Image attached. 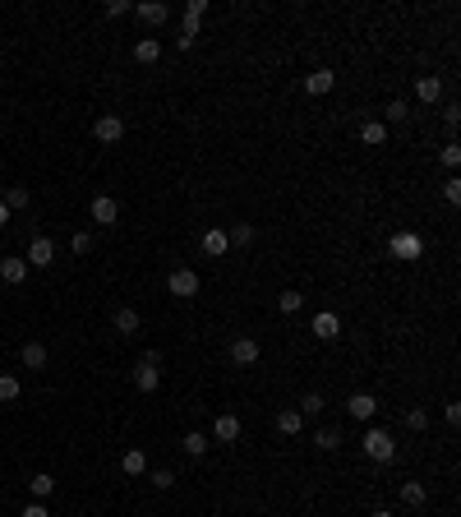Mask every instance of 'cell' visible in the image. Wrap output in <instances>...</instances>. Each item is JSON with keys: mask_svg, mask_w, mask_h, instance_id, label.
Segmentation results:
<instances>
[{"mask_svg": "<svg viewBox=\"0 0 461 517\" xmlns=\"http://www.w3.org/2000/svg\"><path fill=\"white\" fill-rule=\"evenodd\" d=\"M69 250H74V254H88V250H92V236H88V231H78L74 241H69Z\"/></svg>", "mask_w": 461, "mask_h": 517, "instance_id": "cell-35", "label": "cell"}, {"mask_svg": "<svg viewBox=\"0 0 461 517\" xmlns=\"http://www.w3.org/2000/svg\"><path fill=\"white\" fill-rule=\"evenodd\" d=\"M249 241H254L249 222H240V227H230V231H226V245H249Z\"/></svg>", "mask_w": 461, "mask_h": 517, "instance_id": "cell-28", "label": "cell"}, {"mask_svg": "<svg viewBox=\"0 0 461 517\" xmlns=\"http://www.w3.org/2000/svg\"><path fill=\"white\" fill-rule=\"evenodd\" d=\"M332 83H337L332 69H314V74L305 79V93H309V98H323V93H332Z\"/></svg>", "mask_w": 461, "mask_h": 517, "instance_id": "cell-12", "label": "cell"}, {"mask_svg": "<svg viewBox=\"0 0 461 517\" xmlns=\"http://www.w3.org/2000/svg\"><path fill=\"white\" fill-rule=\"evenodd\" d=\"M134 60H139V65H157V60H162V42H157V37H139V42H134Z\"/></svg>", "mask_w": 461, "mask_h": 517, "instance_id": "cell-9", "label": "cell"}, {"mask_svg": "<svg viewBox=\"0 0 461 517\" xmlns=\"http://www.w3.org/2000/svg\"><path fill=\"white\" fill-rule=\"evenodd\" d=\"M0 203H5V208H28V203H33V194H28V189H23V185H10V189H5V194H0Z\"/></svg>", "mask_w": 461, "mask_h": 517, "instance_id": "cell-20", "label": "cell"}, {"mask_svg": "<svg viewBox=\"0 0 461 517\" xmlns=\"http://www.w3.org/2000/svg\"><path fill=\"white\" fill-rule=\"evenodd\" d=\"M92 222H102V227H116V222H121V203H116L111 194H97V199H92Z\"/></svg>", "mask_w": 461, "mask_h": 517, "instance_id": "cell-5", "label": "cell"}, {"mask_svg": "<svg viewBox=\"0 0 461 517\" xmlns=\"http://www.w3.org/2000/svg\"><path fill=\"white\" fill-rule=\"evenodd\" d=\"M309 328H314V337H319V342H337V337H341L337 314H328V309H323V314H314V323H309Z\"/></svg>", "mask_w": 461, "mask_h": 517, "instance_id": "cell-7", "label": "cell"}, {"mask_svg": "<svg viewBox=\"0 0 461 517\" xmlns=\"http://www.w3.org/2000/svg\"><path fill=\"white\" fill-rule=\"evenodd\" d=\"M0 277L10 286H19L23 277H28V259H0Z\"/></svg>", "mask_w": 461, "mask_h": 517, "instance_id": "cell-15", "label": "cell"}, {"mask_svg": "<svg viewBox=\"0 0 461 517\" xmlns=\"http://www.w3.org/2000/svg\"><path fill=\"white\" fill-rule=\"evenodd\" d=\"M360 139L369 143V148H383V139H387V125H383V121H364V125H360Z\"/></svg>", "mask_w": 461, "mask_h": 517, "instance_id": "cell-19", "label": "cell"}, {"mask_svg": "<svg viewBox=\"0 0 461 517\" xmlns=\"http://www.w3.org/2000/svg\"><path fill=\"white\" fill-rule=\"evenodd\" d=\"M387 250H392V259H420V254H425V241H420V236H411V231H397Z\"/></svg>", "mask_w": 461, "mask_h": 517, "instance_id": "cell-4", "label": "cell"}, {"mask_svg": "<svg viewBox=\"0 0 461 517\" xmlns=\"http://www.w3.org/2000/svg\"><path fill=\"white\" fill-rule=\"evenodd\" d=\"M92 134H97V143H121L125 139V121L111 116V111H102L97 121H92Z\"/></svg>", "mask_w": 461, "mask_h": 517, "instance_id": "cell-3", "label": "cell"}, {"mask_svg": "<svg viewBox=\"0 0 461 517\" xmlns=\"http://www.w3.org/2000/svg\"><path fill=\"white\" fill-rule=\"evenodd\" d=\"M106 14H111V19H121V14H134V5H130V0H111Z\"/></svg>", "mask_w": 461, "mask_h": 517, "instance_id": "cell-37", "label": "cell"}, {"mask_svg": "<svg viewBox=\"0 0 461 517\" xmlns=\"http://www.w3.org/2000/svg\"><path fill=\"white\" fill-rule=\"evenodd\" d=\"M401 504H406V508H425L429 504V490L420 481H406V485H401Z\"/></svg>", "mask_w": 461, "mask_h": 517, "instance_id": "cell-16", "label": "cell"}, {"mask_svg": "<svg viewBox=\"0 0 461 517\" xmlns=\"http://www.w3.org/2000/svg\"><path fill=\"white\" fill-rule=\"evenodd\" d=\"M28 490H33L37 499H46V495H51V490H55V481H51V476H46V471H37L33 481H28Z\"/></svg>", "mask_w": 461, "mask_h": 517, "instance_id": "cell-29", "label": "cell"}, {"mask_svg": "<svg viewBox=\"0 0 461 517\" xmlns=\"http://www.w3.org/2000/svg\"><path fill=\"white\" fill-rule=\"evenodd\" d=\"M116 333H121V337H134V333H139V309H116Z\"/></svg>", "mask_w": 461, "mask_h": 517, "instance_id": "cell-18", "label": "cell"}, {"mask_svg": "<svg viewBox=\"0 0 461 517\" xmlns=\"http://www.w3.org/2000/svg\"><path fill=\"white\" fill-rule=\"evenodd\" d=\"M212 434H217V443H235V439H240V416H230V411L217 416V420H212Z\"/></svg>", "mask_w": 461, "mask_h": 517, "instance_id": "cell-8", "label": "cell"}, {"mask_svg": "<svg viewBox=\"0 0 461 517\" xmlns=\"http://www.w3.org/2000/svg\"><path fill=\"white\" fill-rule=\"evenodd\" d=\"M208 14V0H189L185 5V19H203Z\"/></svg>", "mask_w": 461, "mask_h": 517, "instance_id": "cell-36", "label": "cell"}, {"mask_svg": "<svg viewBox=\"0 0 461 517\" xmlns=\"http://www.w3.org/2000/svg\"><path fill=\"white\" fill-rule=\"evenodd\" d=\"M230 361H235V365H254V361H259V342H254V337H235V342H230Z\"/></svg>", "mask_w": 461, "mask_h": 517, "instance_id": "cell-11", "label": "cell"}, {"mask_svg": "<svg viewBox=\"0 0 461 517\" xmlns=\"http://www.w3.org/2000/svg\"><path fill=\"white\" fill-rule=\"evenodd\" d=\"M208 434H203V429H189V434H185V439H180V448H185L189 452V457H203V452H208Z\"/></svg>", "mask_w": 461, "mask_h": 517, "instance_id": "cell-17", "label": "cell"}, {"mask_svg": "<svg viewBox=\"0 0 461 517\" xmlns=\"http://www.w3.org/2000/svg\"><path fill=\"white\" fill-rule=\"evenodd\" d=\"M443 162H448V166L461 162V148H457V143H448V148H443Z\"/></svg>", "mask_w": 461, "mask_h": 517, "instance_id": "cell-39", "label": "cell"}, {"mask_svg": "<svg viewBox=\"0 0 461 517\" xmlns=\"http://www.w3.org/2000/svg\"><path fill=\"white\" fill-rule=\"evenodd\" d=\"M55 264V245L46 241V236H37L33 245H28V268H51Z\"/></svg>", "mask_w": 461, "mask_h": 517, "instance_id": "cell-6", "label": "cell"}, {"mask_svg": "<svg viewBox=\"0 0 461 517\" xmlns=\"http://www.w3.org/2000/svg\"><path fill=\"white\" fill-rule=\"evenodd\" d=\"M19 361L28 365V370H46V347H42V342H23Z\"/></svg>", "mask_w": 461, "mask_h": 517, "instance_id": "cell-14", "label": "cell"}, {"mask_svg": "<svg viewBox=\"0 0 461 517\" xmlns=\"http://www.w3.org/2000/svg\"><path fill=\"white\" fill-rule=\"evenodd\" d=\"M364 452H369L373 462H392V457H397V443H392L387 429H369V434H364Z\"/></svg>", "mask_w": 461, "mask_h": 517, "instance_id": "cell-1", "label": "cell"}, {"mask_svg": "<svg viewBox=\"0 0 461 517\" xmlns=\"http://www.w3.org/2000/svg\"><path fill=\"white\" fill-rule=\"evenodd\" d=\"M300 425H305L300 411H282V416H277V429H282V434H300Z\"/></svg>", "mask_w": 461, "mask_h": 517, "instance_id": "cell-25", "label": "cell"}, {"mask_svg": "<svg viewBox=\"0 0 461 517\" xmlns=\"http://www.w3.org/2000/svg\"><path fill=\"white\" fill-rule=\"evenodd\" d=\"M134 14H139L143 23H166V19H171V5H162V0H143V5H134Z\"/></svg>", "mask_w": 461, "mask_h": 517, "instance_id": "cell-10", "label": "cell"}, {"mask_svg": "<svg viewBox=\"0 0 461 517\" xmlns=\"http://www.w3.org/2000/svg\"><path fill=\"white\" fill-rule=\"evenodd\" d=\"M300 305H305V296H300V291H282V296H277V309H282V314H296Z\"/></svg>", "mask_w": 461, "mask_h": 517, "instance_id": "cell-27", "label": "cell"}, {"mask_svg": "<svg viewBox=\"0 0 461 517\" xmlns=\"http://www.w3.org/2000/svg\"><path fill=\"white\" fill-rule=\"evenodd\" d=\"M373 517H392V513H387V508H378V513H373Z\"/></svg>", "mask_w": 461, "mask_h": 517, "instance_id": "cell-43", "label": "cell"}, {"mask_svg": "<svg viewBox=\"0 0 461 517\" xmlns=\"http://www.w3.org/2000/svg\"><path fill=\"white\" fill-rule=\"evenodd\" d=\"M319 448H323V452H337V448H341V429H337V425H323V429H319Z\"/></svg>", "mask_w": 461, "mask_h": 517, "instance_id": "cell-24", "label": "cell"}, {"mask_svg": "<svg viewBox=\"0 0 461 517\" xmlns=\"http://www.w3.org/2000/svg\"><path fill=\"white\" fill-rule=\"evenodd\" d=\"M148 481H153L157 490H171V485H176V476H171V471H166V466H162V471H153V476H148Z\"/></svg>", "mask_w": 461, "mask_h": 517, "instance_id": "cell-34", "label": "cell"}, {"mask_svg": "<svg viewBox=\"0 0 461 517\" xmlns=\"http://www.w3.org/2000/svg\"><path fill=\"white\" fill-rule=\"evenodd\" d=\"M415 93H420V102H439V98H443V83H439L434 74H425V79L415 83Z\"/></svg>", "mask_w": 461, "mask_h": 517, "instance_id": "cell-23", "label": "cell"}, {"mask_svg": "<svg viewBox=\"0 0 461 517\" xmlns=\"http://www.w3.org/2000/svg\"><path fill=\"white\" fill-rule=\"evenodd\" d=\"M157 379H162V375H157V365H143V361H139V370H134V384H139V393H153Z\"/></svg>", "mask_w": 461, "mask_h": 517, "instance_id": "cell-21", "label": "cell"}, {"mask_svg": "<svg viewBox=\"0 0 461 517\" xmlns=\"http://www.w3.org/2000/svg\"><path fill=\"white\" fill-rule=\"evenodd\" d=\"M443 416H448V425H457V420H461V407H457V402H448V407H443Z\"/></svg>", "mask_w": 461, "mask_h": 517, "instance_id": "cell-40", "label": "cell"}, {"mask_svg": "<svg viewBox=\"0 0 461 517\" xmlns=\"http://www.w3.org/2000/svg\"><path fill=\"white\" fill-rule=\"evenodd\" d=\"M121 466H125V476H143V471H148V457H143V448H130V452L121 457Z\"/></svg>", "mask_w": 461, "mask_h": 517, "instance_id": "cell-22", "label": "cell"}, {"mask_svg": "<svg viewBox=\"0 0 461 517\" xmlns=\"http://www.w3.org/2000/svg\"><path fill=\"white\" fill-rule=\"evenodd\" d=\"M346 411H351L355 420H369L373 411H378V402H373L369 393H351V402H346Z\"/></svg>", "mask_w": 461, "mask_h": 517, "instance_id": "cell-13", "label": "cell"}, {"mask_svg": "<svg viewBox=\"0 0 461 517\" xmlns=\"http://www.w3.org/2000/svg\"><path fill=\"white\" fill-rule=\"evenodd\" d=\"M23 517H51V513H46V504H28V508H23Z\"/></svg>", "mask_w": 461, "mask_h": 517, "instance_id": "cell-41", "label": "cell"}, {"mask_svg": "<svg viewBox=\"0 0 461 517\" xmlns=\"http://www.w3.org/2000/svg\"><path fill=\"white\" fill-rule=\"evenodd\" d=\"M203 250H208V254H226V250H230V245H226V231H217V227H212V231L203 236Z\"/></svg>", "mask_w": 461, "mask_h": 517, "instance_id": "cell-26", "label": "cell"}, {"mask_svg": "<svg viewBox=\"0 0 461 517\" xmlns=\"http://www.w3.org/2000/svg\"><path fill=\"white\" fill-rule=\"evenodd\" d=\"M166 291L180 296V300H194L198 296V273H194V268H176V273L166 277Z\"/></svg>", "mask_w": 461, "mask_h": 517, "instance_id": "cell-2", "label": "cell"}, {"mask_svg": "<svg viewBox=\"0 0 461 517\" xmlns=\"http://www.w3.org/2000/svg\"><path fill=\"white\" fill-rule=\"evenodd\" d=\"M5 222H10V208H5V203H0V227H5Z\"/></svg>", "mask_w": 461, "mask_h": 517, "instance_id": "cell-42", "label": "cell"}, {"mask_svg": "<svg viewBox=\"0 0 461 517\" xmlns=\"http://www.w3.org/2000/svg\"><path fill=\"white\" fill-rule=\"evenodd\" d=\"M406 116H411V111H406V102H401V98H397V102H387V121H392V125H401Z\"/></svg>", "mask_w": 461, "mask_h": 517, "instance_id": "cell-33", "label": "cell"}, {"mask_svg": "<svg viewBox=\"0 0 461 517\" xmlns=\"http://www.w3.org/2000/svg\"><path fill=\"white\" fill-rule=\"evenodd\" d=\"M300 416H323V397L319 393H305V397H300Z\"/></svg>", "mask_w": 461, "mask_h": 517, "instance_id": "cell-30", "label": "cell"}, {"mask_svg": "<svg viewBox=\"0 0 461 517\" xmlns=\"http://www.w3.org/2000/svg\"><path fill=\"white\" fill-rule=\"evenodd\" d=\"M443 199H448V203H461V180H448V185H443Z\"/></svg>", "mask_w": 461, "mask_h": 517, "instance_id": "cell-38", "label": "cell"}, {"mask_svg": "<svg viewBox=\"0 0 461 517\" xmlns=\"http://www.w3.org/2000/svg\"><path fill=\"white\" fill-rule=\"evenodd\" d=\"M406 425H411V429H429V411H425V407H411V411H406Z\"/></svg>", "mask_w": 461, "mask_h": 517, "instance_id": "cell-32", "label": "cell"}, {"mask_svg": "<svg viewBox=\"0 0 461 517\" xmlns=\"http://www.w3.org/2000/svg\"><path fill=\"white\" fill-rule=\"evenodd\" d=\"M19 397V379L14 375H0V402H14Z\"/></svg>", "mask_w": 461, "mask_h": 517, "instance_id": "cell-31", "label": "cell"}]
</instances>
